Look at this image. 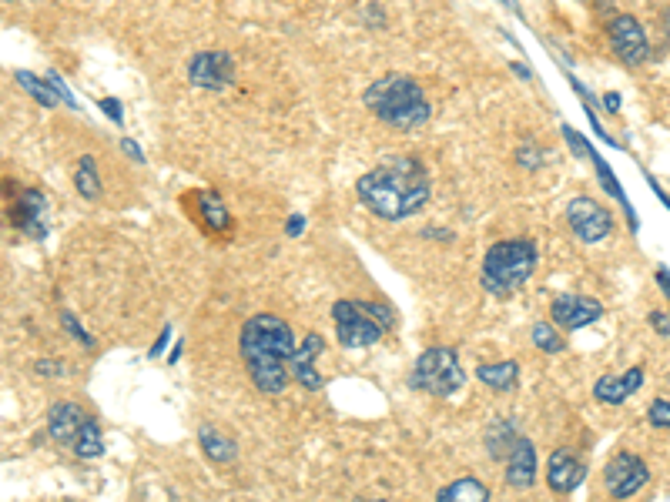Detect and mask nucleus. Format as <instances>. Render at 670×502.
<instances>
[{
	"label": "nucleus",
	"instance_id": "1",
	"mask_svg": "<svg viewBox=\"0 0 670 502\" xmlns=\"http://www.w3.org/2000/svg\"><path fill=\"white\" fill-rule=\"evenodd\" d=\"M295 349H299V342H295L289 322H282L279 315L268 312L248 318L242 325V335H238V352H242L248 379L265 395L285 392V385L292 379L289 359L295 355Z\"/></svg>",
	"mask_w": 670,
	"mask_h": 502
},
{
	"label": "nucleus",
	"instance_id": "2",
	"mask_svg": "<svg viewBox=\"0 0 670 502\" xmlns=\"http://www.w3.org/2000/svg\"><path fill=\"white\" fill-rule=\"evenodd\" d=\"M356 195L382 221L413 218L429 201V175L416 158H389L356 181Z\"/></svg>",
	"mask_w": 670,
	"mask_h": 502
},
{
	"label": "nucleus",
	"instance_id": "3",
	"mask_svg": "<svg viewBox=\"0 0 670 502\" xmlns=\"http://www.w3.org/2000/svg\"><path fill=\"white\" fill-rule=\"evenodd\" d=\"M362 101H366V108L376 114L382 124H389V128L396 131L423 128L429 114H433L423 88L406 74H386L379 77V81H372L366 94H362Z\"/></svg>",
	"mask_w": 670,
	"mask_h": 502
},
{
	"label": "nucleus",
	"instance_id": "4",
	"mask_svg": "<svg viewBox=\"0 0 670 502\" xmlns=\"http://www.w3.org/2000/svg\"><path fill=\"white\" fill-rule=\"evenodd\" d=\"M536 262H540V251H536L530 238L496 241L483 258V288L496 298L513 295L516 288L530 282V275L536 272Z\"/></svg>",
	"mask_w": 670,
	"mask_h": 502
},
{
	"label": "nucleus",
	"instance_id": "5",
	"mask_svg": "<svg viewBox=\"0 0 670 502\" xmlns=\"http://www.w3.org/2000/svg\"><path fill=\"white\" fill-rule=\"evenodd\" d=\"M332 322L342 349H369L396 325V315L382 302H349V298H342V302L332 305Z\"/></svg>",
	"mask_w": 670,
	"mask_h": 502
},
{
	"label": "nucleus",
	"instance_id": "6",
	"mask_svg": "<svg viewBox=\"0 0 670 502\" xmlns=\"http://www.w3.org/2000/svg\"><path fill=\"white\" fill-rule=\"evenodd\" d=\"M409 385L416 392L433 395V399H449V395H456L466 385V372L453 349L433 345V349H426L416 359L413 372H409Z\"/></svg>",
	"mask_w": 670,
	"mask_h": 502
},
{
	"label": "nucleus",
	"instance_id": "7",
	"mask_svg": "<svg viewBox=\"0 0 670 502\" xmlns=\"http://www.w3.org/2000/svg\"><path fill=\"white\" fill-rule=\"evenodd\" d=\"M650 482L647 462L634 456V452H617L614 459L603 466V489H607L610 499H630L637 496Z\"/></svg>",
	"mask_w": 670,
	"mask_h": 502
},
{
	"label": "nucleus",
	"instance_id": "8",
	"mask_svg": "<svg viewBox=\"0 0 670 502\" xmlns=\"http://www.w3.org/2000/svg\"><path fill=\"white\" fill-rule=\"evenodd\" d=\"M567 221H570V231L577 235L580 241H587V245H597L610 235V228H614V218H610L607 208H600L597 201L580 195L573 198L567 205Z\"/></svg>",
	"mask_w": 670,
	"mask_h": 502
},
{
	"label": "nucleus",
	"instance_id": "9",
	"mask_svg": "<svg viewBox=\"0 0 670 502\" xmlns=\"http://www.w3.org/2000/svg\"><path fill=\"white\" fill-rule=\"evenodd\" d=\"M188 81L201 91H225L235 81V61L225 51H201L191 57L188 64Z\"/></svg>",
	"mask_w": 670,
	"mask_h": 502
},
{
	"label": "nucleus",
	"instance_id": "10",
	"mask_svg": "<svg viewBox=\"0 0 670 502\" xmlns=\"http://www.w3.org/2000/svg\"><path fill=\"white\" fill-rule=\"evenodd\" d=\"M607 37H610V47H614V54L624 64H630V67L644 64L650 57L647 34H644V27H640L637 17H630V14L614 17V21L607 24Z\"/></svg>",
	"mask_w": 670,
	"mask_h": 502
},
{
	"label": "nucleus",
	"instance_id": "11",
	"mask_svg": "<svg viewBox=\"0 0 670 502\" xmlns=\"http://www.w3.org/2000/svg\"><path fill=\"white\" fill-rule=\"evenodd\" d=\"M553 325H560L563 332H580V328L593 325L603 315V305L590 295H560L553 298Z\"/></svg>",
	"mask_w": 670,
	"mask_h": 502
},
{
	"label": "nucleus",
	"instance_id": "12",
	"mask_svg": "<svg viewBox=\"0 0 670 502\" xmlns=\"http://www.w3.org/2000/svg\"><path fill=\"white\" fill-rule=\"evenodd\" d=\"M587 479V466H583V459L577 456L573 449H557L550 452V462H547V486L553 492H560V496H570L573 489L580 486V482Z\"/></svg>",
	"mask_w": 670,
	"mask_h": 502
},
{
	"label": "nucleus",
	"instance_id": "13",
	"mask_svg": "<svg viewBox=\"0 0 670 502\" xmlns=\"http://www.w3.org/2000/svg\"><path fill=\"white\" fill-rule=\"evenodd\" d=\"M44 208H47V201H44L41 191L21 188V191H17V198L11 201V225L27 231L31 238H44L47 235Z\"/></svg>",
	"mask_w": 670,
	"mask_h": 502
},
{
	"label": "nucleus",
	"instance_id": "14",
	"mask_svg": "<svg viewBox=\"0 0 670 502\" xmlns=\"http://www.w3.org/2000/svg\"><path fill=\"white\" fill-rule=\"evenodd\" d=\"M88 422H91L88 412H84L78 402H54L51 412H47V432H51V439L61 442V446H74Z\"/></svg>",
	"mask_w": 670,
	"mask_h": 502
},
{
	"label": "nucleus",
	"instance_id": "15",
	"mask_svg": "<svg viewBox=\"0 0 670 502\" xmlns=\"http://www.w3.org/2000/svg\"><path fill=\"white\" fill-rule=\"evenodd\" d=\"M506 462V482H510L513 489H530L533 479H536V449L533 442L526 436H516L510 456L503 459Z\"/></svg>",
	"mask_w": 670,
	"mask_h": 502
},
{
	"label": "nucleus",
	"instance_id": "16",
	"mask_svg": "<svg viewBox=\"0 0 670 502\" xmlns=\"http://www.w3.org/2000/svg\"><path fill=\"white\" fill-rule=\"evenodd\" d=\"M476 379H480L486 389H493V392H513L516 382H520V362L503 359V362L480 365V369H476Z\"/></svg>",
	"mask_w": 670,
	"mask_h": 502
},
{
	"label": "nucleus",
	"instance_id": "17",
	"mask_svg": "<svg viewBox=\"0 0 670 502\" xmlns=\"http://www.w3.org/2000/svg\"><path fill=\"white\" fill-rule=\"evenodd\" d=\"M436 502H490V489H486L480 479L463 476V479H456L439 489Z\"/></svg>",
	"mask_w": 670,
	"mask_h": 502
},
{
	"label": "nucleus",
	"instance_id": "18",
	"mask_svg": "<svg viewBox=\"0 0 670 502\" xmlns=\"http://www.w3.org/2000/svg\"><path fill=\"white\" fill-rule=\"evenodd\" d=\"M198 442H201V452H205L208 459L218 462V466H225V462L235 459V442L225 436V432H218L212 426H201L198 429Z\"/></svg>",
	"mask_w": 670,
	"mask_h": 502
},
{
	"label": "nucleus",
	"instance_id": "19",
	"mask_svg": "<svg viewBox=\"0 0 670 502\" xmlns=\"http://www.w3.org/2000/svg\"><path fill=\"white\" fill-rule=\"evenodd\" d=\"M74 188L81 191V198H101V175H98V161L91 154H81L78 164H74Z\"/></svg>",
	"mask_w": 670,
	"mask_h": 502
},
{
	"label": "nucleus",
	"instance_id": "20",
	"mask_svg": "<svg viewBox=\"0 0 670 502\" xmlns=\"http://www.w3.org/2000/svg\"><path fill=\"white\" fill-rule=\"evenodd\" d=\"M198 208H201V221H205L208 228H215V231L232 228V215H228V205L215 195V191H201V195H198Z\"/></svg>",
	"mask_w": 670,
	"mask_h": 502
},
{
	"label": "nucleus",
	"instance_id": "21",
	"mask_svg": "<svg viewBox=\"0 0 670 502\" xmlns=\"http://www.w3.org/2000/svg\"><path fill=\"white\" fill-rule=\"evenodd\" d=\"M590 161H593V168H597V178H600V185L610 191V198H617L620 205H624V211H627V218H630V228L637 231V215H634V208H630V201L624 198V188H620V181L614 178V168H610L607 161L600 158L597 151L590 154Z\"/></svg>",
	"mask_w": 670,
	"mask_h": 502
},
{
	"label": "nucleus",
	"instance_id": "22",
	"mask_svg": "<svg viewBox=\"0 0 670 502\" xmlns=\"http://www.w3.org/2000/svg\"><path fill=\"white\" fill-rule=\"evenodd\" d=\"M14 81L21 84V88L31 94V98L41 104V108H54L57 101H61V94H57V88L51 81H41V77H34L31 71H17Z\"/></svg>",
	"mask_w": 670,
	"mask_h": 502
},
{
	"label": "nucleus",
	"instance_id": "23",
	"mask_svg": "<svg viewBox=\"0 0 670 502\" xmlns=\"http://www.w3.org/2000/svg\"><path fill=\"white\" fill-rule=\"evenodd\" d=\"M516 436H520V432L513 429V422H496V426H490V432H486V452H490L493 459H506Z\"/></svg>",
	"mask_w": 670,
	"mask_h": 502
},
{
	"label": "nucleus",
	"instance_id": "24",
	"mask_svg": "<svg viewBox=\"0 0 670 502\" xmlns=\"http://www.w3.org/2000/svg\"><path fill=\"white\" fill-rule=\"evenodd\" d=\"M74 452H78L81 459H101L104 456V436H101V426L98 422H88V426L81 429V436H78V442L71 446Z\"/></svg>",
	"mask_w": 670,
	"mask_h": 502
},
{
	"label": "nucleus",
	"instance_id": "25",
	"mask_svg": "<svg viewBox=\"0 0 670 502\" xmlns=\"http://www.w3.org/2000/svg\"><path fill=\"white\" fill-rule=\"evenodd\" d=\"M627 395H630L627 385L624 379H617V375H603V379H597V385H593V399L603 405H624Z\"/></svg>",
	"mask_w": 670,
	"mask_h": 502
},
{
	"label": "nucleus",
	"instance_id": "26",
	"mask_svg": "<svg viewBox=\"0 0 670 502\" xmlns=\"http://www.w3.org/2000/svg\"><path fill=\"white\" fill-rule=\"evenodd\" d=\"M530 339H533L536 349L547 352V355H557V352L567 349V342H563V335L557 332V325H547V322H536Z\"/></svg>",
	"mask_w": 670,
	"mask_h": 502
},
{
	"label": "nucleus",
	"instance_id": "27",
	"mask_svg": "<svg viewBox=\"0 0 670 502\" xmlns=\"http://www.w3.org/2000/svg\"><path fill=\"white\" fill-rule=\"evenodd\" d=\"M647 419H650V426L670 432V402L667 399H654V402H650V409H647Z\"/></svg>",
	"mask_w": 670,
	"mask_h": 502
},
{
	"label": "nucleus",
	"instance_id": "28",
	"mask_svg": "<svg viewBox=\"0 0 670 502\" xmlns=\"http://www.w3.org/2000/svg\"><path fill=\"white\" fill-rule=\"evenodd\" d=\"M61 325L74 335V339H78V342L84 345V349H94V339L81 328V322H78V318H74V312H67V308H64V312H61Z\"/></svg>",
	"mask_w": 670,
	"mask_h": 502
},
{
	"label": "nucleus",
	"instance_id": "29",
	"mask_svg": "<svg viewBox=\"0 0 670 502\" xmlns=\"http://www.w3.org/2000/svg\"><path fill=\"white\" fill-rule=\"evenodd\" d=\"M543 158H547V154H543L540 148H536V144H523V148L516 151V161H520L526 171H540Z\"/></svg>",
	"mask_w": 670,
	"mask_h": 502
},
{
	"label": "nucleus",
	"instance_id": "30",
	"mask_svg": "<svg viewBox=\"0 0 670 502\" xmlns=\"http://www.w3.org/2000/svg\"><path fill=\"white\" fill-rule=\"evenodd\" d=\"M292 375L305 385V389H312V392H319V389H322V375L315 372V362H312V365H295Z\"/></svg>",
	"mask_w": 670,
	"mask_h": 502
},
{
	"label": "nucleus",
	"instance_id": "31",
	"mask_svg": "<svg viewBox=\"0 0 670 502\" xmlns=\"http://www.w3.org/2000/svg\"><path fill=\"white\" fill-rule=\"evenodd\" d=\"M563 138H567V144H570V151L577 154V158H590L593 154V148L587 144V138H583V134H577L570 128V124H563Z\"/></svg>",
	"mask_w": 670,
	"mask_h": 502
},
{
	"label": "nucleus",
	"instance_id": "32",
	"mask_svg": "<svg viewBox=\"0 0 670 502\" xmlns=\"http://www.w3.org/2000/svg\"><path fill=\"white\" fill-rule=\"evenodd\" d=\"M98 108H101L104 114H108V118H111L114 124H121V121H124V108H121V101H118V98H104V101L98 104Z\"/></svg>",
	"mask_w": 670,
	"mask_h": 502
},
{
	"label": "nucleus",
	"instance_id": "33",
	"mask_svg": "<svg viewBox=\"0 0 670 502\" xmlns=\"http://www.w3.org/2000/svg\"><path fill=\"white\" fill-rule=\"evenodd\" d=\"M620 379H624L627 392L634 395V392L640 389V385H644V369H640V365H634V369H630V372H624V375H620Z\"/></svg>",
	"mask_w": 670,
	"mask_h": 502
},
{
	"label": "nucleus",
	"instance_id": "34",
	"mask_svg": "<svg viewBox=\"0 0 670 502\" xmlns=\"http://www.w3.org/2000/svg\"><path fill=\"white\" fill-rule=\"evenodd\" d=\"M47 81H51L54 88H57V94H61V101H67V108H78V101H74L71 88H67V84L61 81V77H57V74H47Z\"/></svg>",
	"mask_w": 670,
	"mask_h": 502
},
{
	"label": "nucleus",
	"instance_id": "35",
	"mask_svg": "<svg viewBox=\"0 0 670 502\" xmlns=\"http://www.w3.org/2000/svg\"><path fill=\"white\" fill-rule=\"evenodd\" d=\"M647 322H650V328H657L660 335H670V315L667 312H650Z\"/></svg>",
	"mask_w": 670,
	"mask_h": 502
},
{
	"label": "nucleus",
	"instance_id": "36",
	"mask_svg": "<svg viewBox=\"0 0 670 502\" xmlns=\"http://www.w3.org/2000/svg\"><path fill=\"white\" fill-rule=\"evenodd\" d=\"M168 339H171V325H165V328H161L158 342H155V345H151V352H148V355H151V359H158V355H161V352H165V345H168Z\"/></svg>",
	"mask_w": 670,
	"mask_h": 502
},
{
	"label": "nucleus",
	"instance_id": "37",
	"mask_svg": "<svg viewBox=\"0 0 670 502\" xmlns=\"http://www.w3.org/2000/svg\"><path fill=\"white\" fill-rule=\"evenodd\" d=\"M654 278H657L660 292H664V295L670 298V268H667V265H660V268H657V272H654Z\"/></svg>",
	"mask_w": 670,
	"mask_h": 502
},
{
	"label": "nucleus",
	"instance_id": "38",
	"mask_svg": "<svg viewBox=\"0 0 670 502\" xmlns=\"http://www.w3.org/2000/svg\"><path fill=\"white\" fill-rule=\"evenodd\" d=\"M302 228H305V218H302V215H292V218H289V225H285V235H289V238H299V235H302Z\"/></svg>",
	"mask_w": 670,
	"mask_h": 502
},
{
	"label": "nucleus",
	"instance_id": "39",
	"mask_svg": "<svg viewBox=\"0 0 670 502\" xmlns=\"http://www.w3.org/2000/svg\"><path fill=\"white\" fill-rule=\"evenodd\" d=\"M121 148H124V151H128V154H131V158H134V161H145V154H141V151H138V141L124 138V141H121Z\"/></svg>",
	"mask_w": 670,
	"mask_h": 502
},
{
	"label": "nucleus",
	"instance_id": "40",
	"mask_svg": "<svg viewBox=\"0 0 670 502\" xmlns=\"http://www.w3.org/2000/svg\"><path fill=\"white\" fill-rule=\"evenodd\" d=\"M603 108H607L610 114H617L620 111V98H617V94H607V98H603Z\"/></svg>",
	"mask_w": 670,
	"mask_h": 502
},
{
	"label": "nucleus",
	"instance_id": "41",
	"mask_svg": "<svg viewBox=\"0 0 670 502\" xmlns=\"http://www.w3.org/2000/svg\"><path fill=\"white\" fill-rule=\"evenodd\" d=\"M37 372H44V375H57V372H61V365H54V362H41V365H37Z\"/></svg>",
	"mask_w": 670,
	"mask_h": 502
},
{
	"label": "nucleus",
	"instance_id": "42",
	"mask_svg": "<svg viewBox=\"0 0 670 502\" xmlns=\"http://www.w3.org/2000/svg\"><path fill=\"white\" fill-rule=\"evenodd\" d=\"M513 71L520 74V77H526V81H530V77H533V74H530V67H523V64H513Z\"/></svg>",
	"mask_w": 670,
	"mask_h": 502
},
{
	"label": "nucleus",
	"instance_id": "43",
	"mask_svg": "<svg viewBox=\"0 0 670 502\" xmlns=\"http://www.w3.org/2000/svg\"><path fill=\"white\" fill-rule=\"evenodd\" d=\"M664 27H667V37H670V11H667V17H664Z\"/></svg>",
	"mask_w": 670,
	"mask_h": 502
},
{
	"label": "nucleus",
	"instance_id": "44",
	"mask_svg": "<svg viewBox=\"0 0 670 502\" xmlns=\"http://www.w3.org/2000/svg\"><path fill=\"white\" fill-rule=\"evenodd\" d=\"M503 4H506V7H513V0H503Z\"/></svg>",
	"mask_w": 670,
	"mask_h": 502
},
{
	"label": "nucleus",
	"instance_id": "45",
	"mask_svg": "<svg viewBox=\"0 0 670 502\" xmlns=\"http://www.w3.org/2000/svg\"><path fill=\"white\" fill-rule=\"evenodd\" d=\"M376 502H389V499H376Z\"/></svg>",
	"mask_w": 670,
	"mask_h": 502
},
{
	"label": "nucleus",
	"instance_id": "46",
	"mask_svg": "<svg viewBox=\"0 0 670 502\" xmlns=\"http://www.w3.org/2000/svg\"><path fill=\"white\" fill-rule=\"evenodd\" d=\"M7 4H14V0H7Z\"/></svg>",
	"mask_w": 670,
	"mask_h": 502
}]
</instances>
